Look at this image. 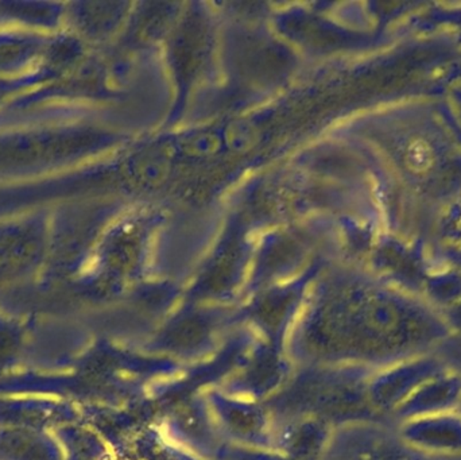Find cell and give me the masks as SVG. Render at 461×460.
<instances>
[{"label": "cell", "instance_id": "5", "mask_svg": "<svg viewBox=\"0 0 461 460\" xmlns=\"http://www.w3.org/2000/svg\"><path fill=\"white\" fill-rule=\"evenodd\" d=\"M221 140L213 132H202L189 138L185 143L186 153L194 157H210L218 153Z\"/></svg>", "mask_w": 461, "mask_h": 460}, {"label": "cell", "instance_id": "3", "mask_svg": "<svg viewBox=\"0 0 461 460\" xmlns=\"http://www.w3.org/2000/svg\"><path fill=\"white\" fill-rule=\"evenodd\" d=\"M29 351V335L23 327L0 318V374L11 372Z\"/></svg>", "mask_w": 461, "mask_h": 460}, {"label": "cell", "instance_id": "2", "mask_svg": "<svg viewBox=\"0 0 461 460\" xmlns=\"http://www.w3.org/2000/svg\"><path fill=\"white\" fill-rule=\"evenodd\" d=\"M0 460H67L54 432L0 427Z\"/></svg>", "mask_w": 461, "mask_h": 460}, {"label": "cell", "instance_id": "4", "mask_svg": "<svg viewBox=\"0 0 461 460\" xmlns=\"http://www.w3.org/2000/svg\"><path fill=\"white\" fill-rule=\"evenodd\" d=\"M226 142L232 150H249L257 142V131L251 124L236 122L226 130Z\"/></svg>", "mask_w": 461, "mask_h": 460}, {"label": "cell", "instance_id": "1", "mask_svg": "<svg viewBox=\"0 0 461 460\" xmlns=\"http://www.w3.org/2000/svg\"><path fill=\"white\" fill-rule=\"evenodd\" d=\"M75 419V408L56 394L0 393V427L56 432Z\"/></svg>", "mask_w": 461, "mask_h": 460}, {"label": "cell", "instance_id": "6", "mask_svg": "<svg viewBox=\"0 0 461 460\" xmlns=\"http://www.w3.org/2000/svg\"><path fill=\"white\" fill-rule=\"evenodd\" d=\"M167 165L165 159L151 156L138 161L137 175L143 183H159L167 176Z\"/></svg>", "mask_w": 461, "mask_h": 460}]
</instances>
